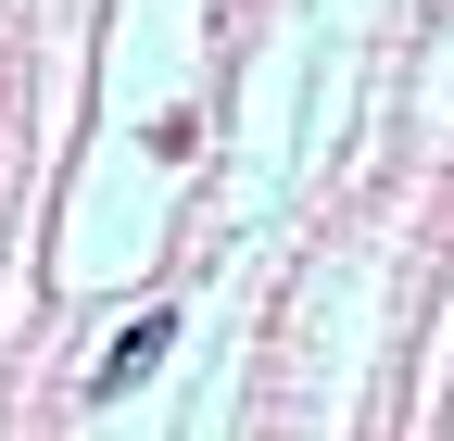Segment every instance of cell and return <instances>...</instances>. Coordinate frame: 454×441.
Returning a JSON list of instances; mask_svg holds the SVG:
<instances>
[{
	"label": "cell",
	"instance_id": "1",
	"mask_svg": "<svg viewBox=\"0 0 454 441\" xmlns=\"http://www.w3.org/2000/svg\"><path fill=\"white\" fill-rule=\"evenodd\" d=\"M164 341H177V315H164V303H152V315H139V328H114V353H101V366H89V391H101V404H114V391H127V378H152V366H164Z\"/></svg>",
	"mask_w": 454,
	"mask_h": 441
}]
</instances>
